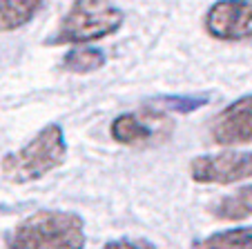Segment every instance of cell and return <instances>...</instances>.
<instances>
[{
	"label": "cell",
	"instance_id": "obj_1",
	"mask_svg": "<svg viewBox=\"0 0 252 249\" xmlns=\"http://www.w3.org/2000/svg\"><path fill=\"white\" fill-rule=\"evenodd\" d=\"M85 221L76 212L38 209L7 231L2 249H83Z\"/></svg>",
	"mask_w": 252,
	"mask_h": 249
},
{
	"label": "cell",
	"instance_id": "obj_2",
	"mask_svg": "<svg viewBox=\"0 0 252 249\" xmlns=\"http://www.w3.org/2000/svg\"><path fill=\"white\" fill-rule=\"evenodd\" d=\"M125 25V11L110 0H74L63 14L56 31L45 40L47 47L90 45L114 36Z\"/></svg>",
	"mask_w": 252,
	"mask_h": 249
},
{
	"label": "cell",
	"instance_id": "obj_3",
	"mask_svg": "<svg viewBox=\"0 0 252 249\" xmlns=\"http://www.w3.org/2000/svg\"><path fill=\"white\" fill-rule=\"evenodd\" d=\"M65 132L61 125L52 122V125L40 129L27 145H23L16 151H9L0 160V171L9 183L25 185L52 174L54 169H58L65 163Z\"/></svg>",
	"mask_w": 252,
	"mask_h": 249
},
{
	"label": "cell",
	"instance_id": "obj_4",
	"mask_svg": "<svg viewBox=\"0 0 252 249\" xmlns=\"http://www.w3.org/2000/svg\"><path fill=\"white\" fill-rule=\"evenodd\" d=\"M203 29L221 43L252 40V0H217L203 16Z\"/></svg>",
	"mask_w": 252,
	"mask_h": 249
},
{
	"label": "cell",
	"instance_id": "obj_5",
	"mask_svg": "<svg viewBox=\"0 0 252 249\" xmlns=\"http://www.w3.org/2000/svg\"><path fill=\"white\" fill-rule=\"evenodd\" d=\"M190 178L201 185H232L252 178V151L196 156L190 163Z\"/></svg>",
	"mask_w": 252,
	"mask_h": 249
},
{
	"label": "cell",
	"instance_id": "obj_6",
	"mask_svg": "<svg viewBox=\"0 0 252 249\" xmlns=\"http://www.w3.org/2000/svg\"><path fill=\"white\" fill-rule=\"evenodd\" d=\"M210 138L221 147L252 145V94L241 96L217 113Z\"/></svg>",
	"mask_w": 252,
	"mask_h": 249
},
{
	"label": "cell",
	"instance_id": "obj_7",
	"mask_svg": "<svg viewBox=\"0 0 252 249\" xmlns=\"http://www.w3.org/2000/svg\"><path fill=\"white\" fill-rule=\"evenodd\" d=\"M217 221H246L252 216V185H243L234 194H225L208 207Z\"/></svg>",
	"mask_w": 252,
	"mask_h": 249
},
{
	"label": "cell",
	"instance_id": "obj_8",
	"mask_svg": "<svg viewBox=\"0 0 252 249\" xmlns=\"http://www.w3.org/2000/svg\"><path fill=\"white\" fill-rule=\"evenodd\" d=\"M110 136L119 145H143L154 136L152 125L136 116V113H121L112 120Z\"/></svg>",
	"mask_w": 252,
	"mask_h": 249
},
{
	"label": "cell",
	"instance_id": "obj_9",
	"mask_svg": "<svg viewBox=\"0 0 252 249\" xmlns=\"http://www.w3.org/2000/svg\"><path fill=\"white\" fill-rule=\"evenodd\" d=\"M43 0H0V31H16L33 20Z\"/></svg>",
	"mask_w": 252,
	"mask_h": 249
},
{
	"label": "cell",
	"instance_id": "obj_10",
	"mask_svg": "<svg viewBox=\"0 0 252 249\" xmlns=\"http://www.w3.org/2000/svg\"><path fill=\"white\" fill-rule=\"evenodd\" d=\"M107 56L96 47H74L63 56L61 69L69 71V74H94V71L103 69Z\"/></svg>",
	"mask_w": 252,
	"mask_h": 249
},
{
	"label": "cell",
	"instance_id": "obj_11",
	"mask_svg": "<svg viewBox=\"0 0 252 249\" xmlns=\"http://www.w3.org/2000/svg\"><path fill=\"white\" fill-rule=\"evenodd\" d=\"M192 249H252V227L223 229L192 245Z\"/></svg>",
	"mask_w": 252,
	"mask_h": 249
},
{
	"label": "cell",
	"instance_id": "obj_12",
	"mask_svg": "<svg viewBox=\"0 0 252 249\" xmlns=\"http://www.w3.org/2000/svg\"><path fill=\"white\" fill-rule=\"evenodd\" d=\"M210 96L203 94H192V96H158V98H154L150 105H157V107H150V111H154V109H158V111H176V113H190L194 111V109L203 107V105H208Z\"/></svg>",
	"mask_w": 252,
	"mask_h": 249
},
{
	"label": "cell",
	"instance_id": "obj_13",
	"mask_svg": "<svg viewBox=\"0 0 252 249\" xmlns=\"http://www.w3.org/2000/svg\"><path fill=\"white\" fill-rule=\"evenodd\" d=\"M100 249H158V247L145 238H116L105 243Z\"/></svg>",
	"mask_w": 252,
	"mask_h": 249
}]
</instances>
